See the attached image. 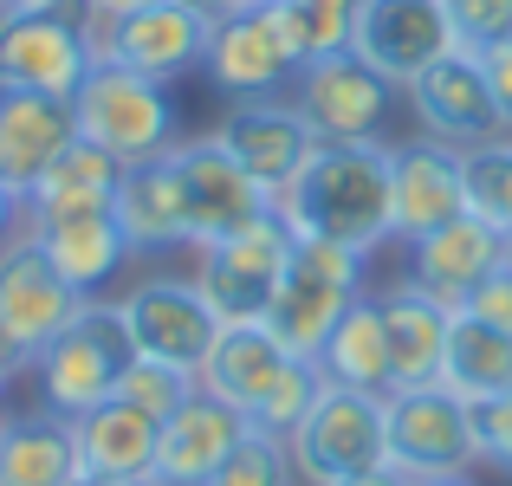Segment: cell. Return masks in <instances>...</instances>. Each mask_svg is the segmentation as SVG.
Wrapping results in <instances>:
<instances>
[{
  "mask_svg": "<svg viewBox=\"0 0 512 486\" xmlns=\"http://www.w3.org/2000/svg\"><path fill=\"white\" fill-rule=\"evenodd\" d=\"M13 234H26V195L0 182V247H7Z\"/></svg>",
  "mask_w": 512,
  "mask_h": 486,
  "instance_id": "obj_42",
  "label": "cell"
},
{
  "mask_svg": "<svg viewBox=\"0 0 512 486\" xmlns=\"http://www.w3.org/2000/svg\"><path fill=\"white\" fill-rule=\"evenodd\" d=\"M454 46H461V39H454L441 0H363L357 39H350V52H363V59L402 91H409L435 59H448Z\"/></svg>",
  "mask_w": 512,
  "mask_h": 486,
  "instance_id": "obj_14",
  "label": "cell"
},
{
  "mask_svg": "<svg viewBox=\"0 0 512 486\" xmlns=\"http://www.w3.org/2000/svg\"><path fill=\"white\" fill-rule=\"evenodd\" d=\"M13 428V409H7V383H0V435Z\"/></svg>",
  "mask_w": 512,
  "mask_h": 486,
  "instance_id": "obj_47",
  "label": "cell"
},
{
  "mask_svg": "<svg viewBox=\"0 0 512 486\" xmlns=\"http://www.w3.org/2000/svg\"><path fill=\"white\" fill-rule=\"evenodd\" d=\"M286 363H292V350L266 331V318H240V324H221L208 363H201V389L221 396V402H234V409L247 415L253 402L273 389V376L286 370Z\"/></svg>",
  "mask_w": 512,
  "mask_h": 486,
  "instance_id": "obj_25",
  "label": "cell"
},
{
  "mask_svg": "<svg viewBox=\"0 0 512 486\" xmlns=\"http://www.w3.org/2000/svg\"><path fill=\"white\" fill-rule=\"evenodd\" d=\"M46 13H85V0H0V20H46Z\"/></svg>",
  "mask_w": 512,
  "mask_h": 486,
  "instance_id": "obj_41",
  "label": "cell"
},
{
  "mask_svg": "<svg viewBox=\"0 0 512 486\" xmlns=\"http://www.w3.org/2000/svg\"><path fill=\"white\" fill-rule=\"evenodd\" d=\"M454 312H474V318H487V324H500V331H512V260L493 266V273L480 279V286L467 292Z\"/></svg>",
  "mask_w": 512,
  "mask_h": 486,
  "instance_id": "obj_38",
  "label": "cell"
},
{
  "mask_svg": "<svg viewBox=\"0 0 512 486\" xmlns=\"http://www.w3.org/2000/svg\"><path fill=\"white\" fill-rule=\"evenodd\" d=\"M448 324L454 305H441L435 292L409 286L383 292V331H389V396L396 389H435L441 357H448Z\"/></svg>",
  "mask_w": 512,
  "mask_h": 486,
  "instance_id": "obj_21",
  "label": "cell"
},
{
  "mask_svg": "<svg viewBox=\"0 0 512 486\" xmlns=\"http://www.w3.org/2000/svg\"><path fill=\"white\" fill-rule=\"evenodd\" d=\"M124 363H130L124 318H117V305L91 299L85 312L65 324L46 350H39V363H33L39 402H46L52 415H65V422H78V415H91L98 402H111L117 370H124Z\"/></svg>",
  "mask_w": 512,
  "mask_h": 486,
  "instance_id": "obj_5",
  "label": "cell"
},
{
  "mask_svg": "<svg viewBox=\"0 0 512 486\" xmlns=\"http://www.w3.org/2000/svg\"><path fill=\"white\" fill-rule=\"evenodd\" d=\"M78 137L72 104L46 98V91H0V169H7V188H33L39 175L59 162V150Z\"/></svg>",
  "mask_w": 512,
  "mask_h": 486,
  "instance_id": "obj_22",
  "label": "cell"
},
{
  "mask_svg": "<svg viewBox=\"0 0 512 486\" xmlns=\"http://www.w3.org/2000/svg\"><path fill=\"white\" fill-rule=\"evenodd\" d=\"M72 486H143V480H117V474H91V467H85Z\"/></svg>",
  "mask_w": 512,
  "mask_h": 486,
  "instance_id": "obj_46",
  "label": "cell"
},
{
  "mask_svg": "<svg viewBox=\"0 0 512 486\" xmlns=\"http://www.w3.org/2000/svg\"><path fill=\"white\" fill-rule=\"evenodd\" d=\"M72 124L85 143H98L104 156H117L124 169H143V162H163L175 143V104L156 78L130 72V65L98 59L91 78L72 98Z\"/></svg>",
  "mask_w": 512,
  "mask_h": 486,
  "instance_id": "obj_2",
  "label": "cell"
},
{
  "mask_svg": "<svg viewBox=\"0 0 512 486\" xmlns=\"http://www.w3.org/2000/svg\"><path fill=\"white\" fill-rule=\"evenodd\" d=\"M117 188H124V162L104 156L98 143L72 137L59 150L46 175L26 188V221H52V214H85V208H111Z\"/></svg>",
  "mask_w": 512,
  "mask_h": 486,
  "instance_id": "obj_28",
  "label": "cell"
},
{
  "mask_svg": "<svg viewBox=\"0 0 512 486\" xmlns=\"http://www.w3.org/2000/svg\"><path fill=\"white\" fill-rule=\"evenodd\" d=\"M396 91L402 85H389L363 52H331V59L299 65L292 78V98L312 117L318 143H376L396 111Z\"/></svg>",
  "mask_w": 512,
  "mask_h": 486,
  "instance_id": "obj_9",
  "label": "cell"
},
{
  "mask_svg": "<svg viewBox=\"0 0 512 486\" xmlns=\"http://www.w3.org/2000/svg\"><path fill=\"white\" fill-rule=\"evenodd\" d=\"M279 221L299 240H338L370 260L396 234L389 208V143H318V156L299 169V182L273 201Z\"/></svg>",
  "mask_w": 512,
  "mask_h": 486,
  "instance_id": "obj_1",
  "label": "cell"
},
{
  "mask_svg": "<svg viewBox=\"0 0 512 486\" xmlns=\"http://www.w3.org/2000/svg\"><path fill=\"white\" fill-rule=\"evenodd\" d=\"M415 486H474L467 474H448V480H415Z\"/></svg>",
  "mask_w": 512,
  "mask_h": 486,
  "instance_id": "obj_48",
  "label": "cell"
},
{
  "mask_svg": "<svg viewBox=\"0 0 512 486\" xmlns=\"http://www.w3.org/2000/svg\"><path fill=\"white\" fill-rule=\"evenodd\" d=\"M383 415H389V467L402 480H448L480 461L474 409L461 396H448L441 383L383 396Z\"/></svg>",
  "mask_w": 512,
  "mask_h": 486,
  "instance_id": "obj_7",
  "label": "cell"
},
{
  "mask_svg": "<svg viewBox=\"0 0 512 486\" xmlns=\"http://www.w3.org/2000/svg\"><path fill=\"white\" fill-rule=\"evenodd\" d=\"M506 260H512V240L493 221H480V214H454V221L435 227V234L409 240V273H415V286L435 292L441 305H461L467 292H474L493 266H506Z\"/></svg>",
  "mask_w": 512,
  "mask_h": 486,
  "instance_id": "obj_20",
  "label": "cell"
},
{
  "mask_svg": "<svg viewBox=\"0 0 512 486\" xmlns=\"http://www.w3.org/2000/svg\"><path fill=\"white\" fill-rule=\"evenodd\" d=\"M78 454H85L91 474H117V480H156V441H163V422L130 402H98L91 415H78Z\"/></svg>",
  "mask_w": 512,
  "mask_h": 486,
  "instance_id": "obj_26",
  "label": "cell"
},
{
  "mask_svg": "<svg viewBox=\"0 0 512 486\" xmlns=\"http://www.w3.org/2000/svg\"><path fill=\"white\" fill-rule=\"evenodd\" d=\"M39 363V350L26 344V337H13L7 324H0V383H13V376H26Z\"/></svg>",
  "mask_w": 512,
  "mask_h": 486,
  "instance_id": "obj_40",
  "label": "cell"
},
{
  "mask_svg": "<svg viewBox=\"0 0 512 486\" xmlns=\"http://www.w3.org/2000/svg\"><path fill=\"white\" fill-rule=\"evenodd\" d=\"M91 39H98V59L130 65L156 85H175V78L201 72V59H208V20L182 0H150V7L91 20Z\"/></svg>",
  "mask_w": 512,
  "mask_h": 486,
  "instance_id": "obj_10",
  "label": "cell"
},
{
  "mask_svg": "<svg viewBox=\"0 0 512 486\" xmlns=\"http://www.w3.org/2000/svg\"><path fill=\"white\" fill-rule=\"evenodd\" d=\"M117 318H124V337L137 357L175 363L188 376H201L214 337H221V312L208 305L195 279H143L117 299Z\"/></svg>",
  "mask_w": 512,
  "mask_h": 486,
  "instance_id": "obj_8",
  "label": "cell"
},
{
  "mask_svg": "<svg viewBox=\"0 0 512 486\" xmlns=\"http://www.w3.org/2000/svg\"><path fill=\"white\" fill-rule=\"evenodd\" d=\"M441 389L461 396L467 409L506 396V389H512V331H500V324H487L474 312H454L448 357H441Z\"/></svg>",
  "mask_w": 512,
  "mask_h": 486,
  "instance_id": "obj_29",
  "label": "cell"
},
{
  "mask_svg": "<svg viewBox=\"0 0 512 486\" xmlns=\"http://www.w3.org/2000/svg\"><path fill=\"white\" fill-rule=\"evenodd\" d=\"M195 389H201V376H188V370H175V363H156V357H137V350H130V363L117 370L111 396L130 402V409H143V415H156V422H169Z\"/></svg>",
  "mask_w": 512,
  "mask_h": 486,
  "instance_id": "obj_34",
  "label": "cell"
},
{
  "mask_svg": "<svg viewBox=\"0 0 512 486\" xmlns=\"http://www.w3.org/2000/svg\"><path fill=\"white\" fill-rule=\"evenodd\" d=\"M286 461H292V480L299 486H344V480H363V474H376V467H389L383 396L325 383V396L312 402V415L286 435Z\"/></svg>",
  "mask_w": 512,
  "mask_h": 486,
  "instance_id": "obj_3",
  "label": "cell"
},
{
  "mask_svg": "<svg viewBox=\"0 0 512 486\" xmlns=\"http://www.w3.org/2000/svg\"><path fill=\"white\" fill-rule=\"evenodd\" d=\"M175 169H182V188H188L195 247H201V240L234 234V227H247V221H260V214H273V188L253 182L221 137H188V143H175Z\"/></svg>",
  "mask_w": 512,
  "mask_h": 486,
  "instance_id": "obj_16",
  "label": "cell"
},
{
  "mask_svg": "<svg viewBox=\"0 0 512 486\" xmlns=\"http://www.w3.org/2000/svg\"><path fill=\"white\" fill-rule=\"evenodd\" d=\"M480 72H487V85H493L500 124L512 130V39H500V46H487V52H480Z\"/></svg>",
  "mask_w": 512,
  "mask_h": 486,
  "instance_id": "obj_39",
  "label": "cell"
},
{
  "mask_svg": "<svg viewBox=\"0 0 512 486\" xmlns=\"http://www.w3.org/2000/svg\"><path fill=\"white\" fill-rule=\"evenodd\" d=\"M441 7H448L461 52H487L500 39H512V0H441Z\"/></svg>",
  "mask_w": 512,
  "mask_h": 486,
  "instance_id": "obj_36",
  "label": "cell"
},
{
  "mask_svg": "<svg viewBox=\"0 0 512 486\" xmlns=\"http://www.w3.org/2000/svg\"><path fill=\"white\" fill-rule=\"evenodd\" d=\"M85 305L91 299L59 273V266H52V253L39 247L33 227L0 247V324H7L13 337H26L33 350H46L65 324L85 312Z\"/></svg>",
  "mask_w": 512,
  "mask_h": 486,
  "instance_id": "obj_13",
  "label": "cell"
},
{
  "mask_svg": "<svg viewBox=\"0 0 512 486\" xmlns=\"http://www.w3.org/2000/svg\"><path fill=\"white\" fill-rule=\"evenodd\" d=\"M182 7H195L208 26H221V20H234V13H247V7H260V0H182Z\"/></svg>",
  "mask_w": 512,
  "mask_h": 486,
  "instance_id": "obj_43",
  "label": "cell"
},
{
  "mask_svg": "<svg viewBox=\"0 0 512 486\" xmlns=\"http://www.w3.org/2000/svg\"><path fill=\"white\" fill-rule=\"evenodd\" d=\"M474 428H480V461H493L500 474H512V389L493 396V402H480Z\"/></svg>",
  "mask_w": 512,
  "mask_h": 486,
  "instance_id": "obj_37",
  "label": "cell"
},
{
  "mask_svg": "<svg viewBox=\"0 0 512 486\" xmlns=\"http://www.w3.org/2000/svg\"><path fill=\"white\" fill-rule=\"evenodd\" d=\"M318 370L338 389H363V396H389V331H383V299L357 292L338 331L318 350Z\"/></svg>",
  "mask_w": 512,
  "mask_h": 486,
  "instance_id": "obj_30",
  "label": "cell"
},
{
  "mask_svg": "<svg viewBox=\"0 0 512 486\" xmlns=\"http://www.w3.org/2000/svg\"><path fill=\"white\" fill-rule=\"evenodd\" d=\"M39 234V247L52 253L65 279H72L85 299H98L104 279H117V266L130 260V240L117 227L111 208H85V214H52V221H26Z\"/></svg>",
  "mask_w": 512,
  "mask_h": 486,
  "instance_id": "obj_24",
  "label": "cell"
},
{
  "mask_svg": "<svg viewBox=\"0 0 512 486\" xmlns=\"http://www.w3.org/2000/svg\"><path fill=\"white\" fill-rule=\"evenodd\" d=\"M409 104H415V124L435 143H454V150H474V143H487V137L506 130L500 104H493V85H487V72H480V52H461V46L415 78Z\"/></svg>",
  "mask_w": 512,
  "mask_h": 486,
  "instance_id": "obj_17",
  "label": "cell"
},
{
  "mask_svg": "<svg viewBox=\"0 0 512 486\" xmlns=\"http://www.w3.org/2000/svg\"><path fill=\"white\" fill-rule=\"evenodd\" d=\"M461 169H467V214L493 221L512 240V130L461 150Z\"/></svg>",
  "mask_w": 512,
  "mask_h": 486,
  "instance_id": "obj_32",
  "label": "cell"
},
{
  "mask_svg": "<svg viewBox=\"0 0 512 486\" xmlns=\"http://www.w3.org/2000/svg\"><path fill=\"white\" fill-rule=\"evenodd\" d=\"M201 72H208V85L227 91V98H279V91L299 78V59H292L286 33H279L273 7L260 0V7L208 26V59H201Z\"/></svg>",
  "mask_w": 512,
  "mask_h": 486,
  "instance_id": "obj_15",
  "label": "cell"
},
{
  "mask_svg": "<svg viewBox=\"0 0 512 486\" xmlns=\"http://www.w3.org/2000/svg\"><path fill=\"white\" fill-rule=\"evenodd\" d=\"M292 247H299V234L279 221V208L260 214V221H247V227H234V234H221V240H201L195 286L208 292V305L221 312V324L266 318L279 279H286Z\"/></svg>",
  "mask_w": 512,
  "mask_h": 486,
  "instance_id": "obj_6",
  "label": "cell"
},
{
  "mask_svg": "<svg viewBox=\"0 0 512 486\" xmlns=\"http://www.w3.org/2000/svg\"><path fill=\"white\" fill-rule=\"evenodd\" d=\"M130 7H150V0H85L91 20H111V13H130Z\"/></svg>",
  "mask_w": 512,
  "mask_h": 486,
  "instance_id": "obj_44",
  "label": "cell"
},
{
  "mask_svg": "<svg viewBox=\"0 0 512 486\" xmlns=\"http://www.w3.org/2000/svg\"><path fill=\"white\" fill-rule=\"evenodd\" d=\"M111 214H117V227H124L130 253H156V247H182V240H195V221H188V188H182V169H175V150L163 162L124 169V188H117Z\"/></svg>",
  "mask_w": 512,
  "mask_h": 486,
  "instance_id": "obj_23",
  "label": "cell"
},
{
  "mask_svg": "<svg viewBox=\"0 0 512 486\" xmlns=\"http://www.w3.org/2000/svg\"><path fill=\"white\" fill-rule=\"evenodd\" d=\"M266 7H273L292 59L312 65V59H331V52H350L363 0H266Z\"/></svg>",
  "mask_w": 512,
  "mask_h": 486,
  "instance_id": "obj_31",
  "label": "cell"
},
{
  "mask_svg": "<svg viewBox=\"0 0 512 486\" xmlns=\"http://www.w3.org/2000/svg\"><path fill=\"white\" fill-rule=\"evenodd\" d=\"M357 292H363V253L338 247V240H299L273 305H266V331H273L292 357H318Z\"/></svg>",
  "mask_w": 512,
  "mask_h": 486,
  "instance_id": "obj_4",
  "label": "cell"
},
{
  "mask_svg": "<svg viewBox=\"0 0 512 486\" xmlns=\"http://www.w3.org/2000/svg\"><path fill=\"white\" fill-rule=\"evenodd\" d=\"M247 428L253 422L234 409V402L195 389V396L163 422V441H156V480L150 486H208L214 467L247 441Z\"/></svg>",
  "mask_w": 512,
  "mask_h": 486,
  "instance_id": "obj_19",
  "label": "cell"
},
{
  "mask_svg": "<svg viewBox=\"0 0 512 486\" xmlns=\"http://www.w3.org/2000/svg\"><path fill=\"white\" fill-rule=\"evenodd\" d=\"M389 208H396V234L402 240H422L435 234L441 221L467 214V169L454 143L435 137H415L389 150Z\"/></svg>",
  "mask_w": 512,
  "mask_h": 486,
  "instance_id": "obj_18",
  "label": "cell"
},
{
  "mask_svg": "<svg viewBox=\"0 0 512 486\" xmlns=\"http://www.w3.org/2000/svg\"><path fill=\"white\" fill-rule=\"evenodd\" d=\"M98 65L91 13H46V20H0V91H46L78 98Z\"/></svg>",
  "mask_w": 512,
  "mask_h": 486,
  "instance_id": "obj_11",
  "label": "cell"
},
{
  "mask_svg": "<svg viewBox=\"0 0 512 486\" xmlns=\"http://www.w3.org/2000/svg\"><path fill=\"white\" fill-rule=\"evenodd\" d=\"M78 474H85V454L65 415H13V428L0 435V486H72Z\"/></svg>",
  "mask_w": 512,
  "mask_h": 486,
  "instance_id": "obj_27",
  "label": "cell"
},
{
  "mask_svg": "<svg viewBox=\"0 0 512 486\" xmlns=\"http://www.w3.org/2000/svg\"><path fill=\"white\" fill-rule=\"evenodd\" d=\"M344 486H415V480H402L396 467H376V474H363V480H344Z\"/></svg>",
  "mask_w": 512,
  "mask_h": 486,
  "instance_id": "obj_45",
  "label": "cell"
},
{
  "mask_svg": "<svg viewBox=\"0 0 512 486\" xmlns=\"http://www.w3.org/2000/svg\"><path fill=\"white\" fill-rule=\"evenodd\" d=\"M318 396H325V370H318V357H292L286 370L273 376V389H266V396L247 409V422L260 428V435H279V441H286L292 428L312 415Z\"/></svg>",
  "mask_w": 512,
  "mask_h": 486,
  "instance_id": "obj_33",
  "label": "cell"
},
{
  "mask_svg": "<svg viewBox=\"0 0 512 486\" xmlns=\"http://www.w3.org/2000/svg\"><path fill=\"white\" fill-rule=\"evenodd\" d=\"M208 486H299V480H292L286 441H279V435H260V428H247V441H240V448L227 454L221 467H214Z\"/></svg>",
  "mask_w": 512,
  "mask_h": 486,
  "instance_id": "obj_35",
  "label": "cell"
},
{
  "mask_svg": "<svg viewBox=\"0 0 512 486\" xmlns=\"http://www.w3.org/2000/svg\"><path fill=\"white\" fill-rule=\"evenodd\" d=\"M214 137L234 150V162L260 188H273V201L299 182V169L318 156V130L299 111V98H227V117L214 124Z\"/></svg>",
  "mask_w": 512,
  "mask_h": 486,
  "instance_id": "obj_12",
  "label": "cell"
},
{
  "mask_svg": "<svg viewBox=\"0 0 512 486\" xmlns=\"http://www.w3.org/2000/svg\"><path fill=\"white\" fill-rule=\"evenodd\" d=\"M0 182H7V169H0Z\"/></svg>",
  "mask_w": 512,
  "mask_h": 486,
  "instance_id": "obj_49",
  "label": "cell"
}]
</instances>
